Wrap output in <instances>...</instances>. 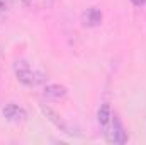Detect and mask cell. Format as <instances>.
<instances>
[{
	"label": "cell",
	"instance_id": "6",
	"mask_svg": "<svg viewBox=\"0 0 146 145\" xmlns=\"http://www.w3.org/2000/svg\"><path fill=\"white\" fill-rule=\"evenodd\" d=\"M44 113H46L48 116H51L49 119H53V121L56 123V126H60V128H61V130H65L66 133L73 135V132H70V126H68V125H66V123H65L63 119H60V118H58V114H54V113H53L51 109H48V108H44Z\"/></svg>",
	"mask_w": 146,
	"mask_h": 145
},
{
	"label": "cell",
	"instance_id": "9",
	"mask_svg": "<svg viewBox=\"0 0 146 145\" xmlns=\"http://www.w3.org/2000/svg\"><path fill=\"white\" fill-rule=\"evenodd\" d=\"M9 3H10V0H0V12H2V10H7Z\"/></svg>",
	"mask_w": 146,
	"mask_h": 145
},
{
	"label": "cell",
	"instance_id": "7",
	"mask_svg": "<svg viewBox=\"0 0 146 145\" xmlns=\"http://www.w3.org/2000/svg\"><path fill=\"white\" fill-rule=\"evenodd\" d=\"M110 116H112V113H110V108L107 106V104H104V106L100 108V111H99V123H100L102 126H106V125L109 123Z\"/></svg>",
	"mask_w": 146,
	"mask_h": 145
},
{
	"label": "cell",
	"instance_id": "5",
	"mask_svg": "<svg viewBox=\"0 0 146 145\" xmlns=\"http://www.w3.org/2000/svg\"><path fill=\"white\" fill-rule=\"evenodd\" d=\"M44 96H46V97H53V99H60V97H65V96H66V89H65L63 85L53 84V85H48V87H46Z\"/></svg>",
	"mask_w": 146,
	"mask_h": 145
},
{
	"label": "cell",
	"instance_id": "3",
	"mask_svg": "<svg viewBox=\"0 0 146 145\" xmlns=\"http://www.w3.org/2000/svg\"><path fill=\"white\" fill-rule=\"evenodd\" d=\"M3 116H5L9 121L19 123V121H26L27 113L21 108V106H17V104H12V103H10V104H7V106L3 108Z\"/></svg>",
	"mask_w": 146,
	"mask_h": 145
},
{
	"label": "cell",
	"instance_id": "4",
	"mask_svg": "<svg viewBox=\"0 0 146 145\" xmlns=\"http://www.w3.org/2000/svg\"><path fill=\"white\" fill-rule=\"evenodd\" d=\"M100 19H102V15L97 9H88L83 14V24L85 26H97L100 22Z\"/></svg>",
	"mask_w": 146,
	"mask_h": 145
},
{
	"label": "cell",
	"instance_id": "10",
	"mask_svg": "<svg viewBox=\"0 0 146 145\" xmlns=\"http://www.w3.org/2000/svg\"><path fill=\"white\" fill-rule=\"evenodd\" d=\"M131 2H133L134 5H145L146 3V0H131Z\"/></svg>",
	"mask_w": 146,
	"mask_h": 145
},
{
	"label": "cell",
	"instance_id": "8",
	"mask_svg": "<svg viewBox=\"0 0 146 145\" xmlns=\"http://www.w3.org/2000/svg\"><path fill=\"white\" fill-rule=\"evenodd\" d=\"M27 7H33V9H41V7H44V5H48L49 3V0H22Z\"/></svg>",
	"mask_w": 146,
	"mask_h": 145
},
{
	"label": "cell",
	"instance_id": "2",
	"mask_svg": "<svg viewBox=\"0 0 146 145\" xmlns=\"http://www.w3.org/2000/svg\"><path fill=\"white\" fill-rule=\"evenodd\" d=\"M106 128V138L112 142V144H124L127 140V135H126V130L122 126V123L119 121L117 116H110L109 123L104 126Z\"/></svg>",
	"mask_w": 146,
	"mask_h": 145
},
{
	"label": "cell",
	"instance_id": "1",
	"mask_svg": "<svg viewBox=\"0 0 146 145\" xmlns=\"http://www.w3.org/2000/svg\"><path fill=\"white\" fill-rule=\"evenodd\" d=\"M15 75H17V79L22 82V84H26V85H29V87H33V85H39V84H42L44 80H46V77H44V73L36 70V68H33L29 63H26V62H15Z\"/></svg>",
	"mask_w": 146,
	"mask_h": 145
}]
</instances>
